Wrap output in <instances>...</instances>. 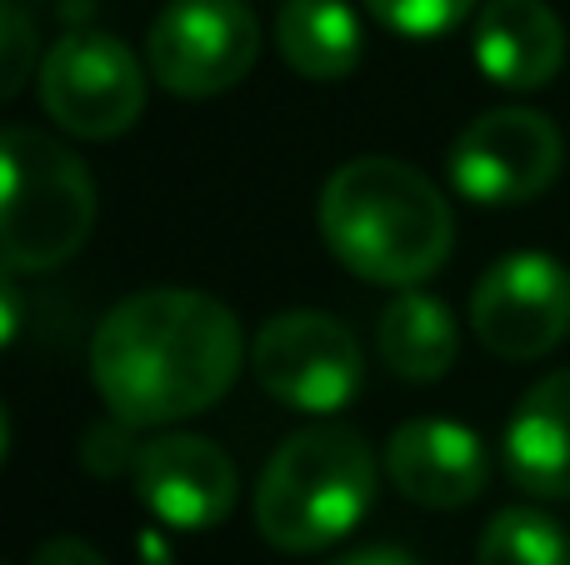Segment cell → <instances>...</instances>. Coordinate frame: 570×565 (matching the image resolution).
<instances>
[{
    "mask_svg": "<svg viewBox=\"0 0 570 565\" xmlns=\"http://www.w3.org/2000/svg\"><path fill=\"white\" fill-rule=\"evenodd\" d=\"M20 320H26V296L16 286V270L0 266V350L20 336Z\"/></svg>",
    "mask_w": 570,
    "mask_h": 565,
    "instance_id": "cell-20",
    "label": "cell"
},
{
    "mask_svg": "<svg viewBox=\"0 0 570 565\" xmlns=\"http://www.w3.org/2000/svg\"><path fill=\"white\" fill-rule=\"evenodd\" d=\"M321 236L371 286H421L455 246V216L431 176L395 156H355L321 190Z\"/></svg>",
    "mask_w": 570,
    "mask_h": 565,
    "instance_id": "cell-2",
    "label": "cell"
},
{
    "mask_svg": "<svg viewBox=\"0 0 570 565\" xmlns=\"http://www.w3.org/2000/svg\"><path fill=\"white\" fill-rule=\"evenodd\" d=\"M335 565H421V561L405 556V551H395V546H365V551H351V556H341Z\"/></svg>",
    "mask_w": 570,
    "mask_h": 565,
    "instance_id": "cell-21",
    "label": "cell"
},
{
    "mask_svg": "<svg viewBox=\"0 0 570 565\" xmlns=\"http://www.w3.org/2000/svg\"><path fill=\"white\" fill-rule=\"evenodd\" d=\"M566 160V140L551 116L501 106L475 116L451 146V180L475 206H525L535 200Z\"/></svg>",
    "mask_w": 570,
    "mask_h": 565,
    "instance_id": "cell-8",
    "label": "cell"
},
{
    "mask_svg": "<svg viewBox=\"0 0 570 565\" xmlns=\"http://www.w3.org/2000/svg\"><path fill=\"white\" fill-rule=\"evenodd\" d=\"M371 16L381 20L385 30L395 36H411V40H435V36H451L465 16H471L475 0H365Z\"/></svg>",
    "mask_w": 570,
    "mask_h": 565,
    "instance_id": "cell-17",
    "label": "cell"
},
{
    "mask_svg": "<svg viewBox=\"0 0 570 565\" xmlns=\"http://www.w3.org/2000/svg\"><path fill=\"white\" fill-rule=\"evenodd\" d=\"M475 565H570V541L546 511L505 506L501 516L481 531Z\"/></svg>",
    "mask_w": 570,
    "mask_h": 565,
    "instance_id": "cell-16",
    "label": "cell"
},
{
    "mask_svg": "<svg viewBox=\"0 0 570 565\" xmlns=\"http://www.w3.org/2000/svg\"><path fill=\"white\" fill-rule=\"evenodd\" d=\"M136 496L160 526L210 531L236 511V460L206 436H156L130 456Z\"/></svg>",
    "mask_w": 570,
    "mask_h": 565,
    "instance_id": "cell-10",
    "label": "cell"
},
{
    "mask_svg": "<svg viewBox=\"0 0 570 565\" xmlns=\"http://www.w3.org/2000/svg\"><path fill=\"white\" fill-rule=\"evenodd\" d=\"M375 350L391 366V376L415 380V386H431L461 356V330L455 316L441 306L435 296L405 286L391 306L381 310V326H375Z\"/></svg>",
    "mask_w": 570,
    "mask_h": 565,
    "instance_id": "cell-14",
    "label": "cell"
},
{
    "mask_svg": "<svg viewBox=\"0 0 570 565\" xmlns=\"http://www.w3.org/2000/svg\"><path fill=\"white\" fill-rule=\"evenodd\" d=\"M240 320L190 286L136 290L96 326L90 380L130 430H156L210 410L240 376Z\"/></svg>",
    "mask_w": 570,
    "mask_h": 565,
    "instance_id": "cell-1",
    "label": "cell"
},
{
    "mask_svg": "<svg viewBox=\"0 0 570 565\" xmlns=\"http://www.w3.org/2000/svg\"><path fill=\"white\" fill-rule=\"evenodd\" d=\"M40 106L66 136L116 140L146 110V66L120 36L70 30L40 60Z\"/></svg>",
    "mask_w": 570,
    "mask_h": 565,
    "instance_id": "cell-6",
    "label": "cell"
},
{
    "mask_svg": "<svg viewBox=\"0 0 570 565\" xmlns=\"http://www.w3.org/2000/svg\"><path fill=\"white\" fill-rule=\"evenodd\" d=\"M276 50L305 80H345L361 66V20L345 0H285L276 10Z\"/></svg>",
    "mask_w": 570,
    "mask_h": 565,
    "instance_id": "cell-15",
    "label": "cell"
},
{
    "mask_svg": "<svg viewBox=\"0 0 570 565\" xmlns=\"http://www.w3.org/2000/svg\"><path fill=\"white\" fill-rule=\"evenodd\" d=\"M505 476L535 500H570V370H551L505 420Z\"/></svg>",
    "mask_w": 570,
    "mask_h": 565,
    "instance_id": "cell-13",
    "label": "cell"
},
{
    "mask_svg": "<svg viewBox=\"0 0 570 565\" xmlns=\"http://www.w3.org/2000/svg\"><path fill=\"white\" fill-rule=\"evenodd\" d=\"M96 230V180L56 136L0 126V266L40 276L76 256Z\"/></svg>",
    "mask_w": 570,
    "mask_h": 565,
    "instance_id": "cell-4",
    "label": "cell"
},
{
    "mask_svg": "<svg viewBox=\"0 0 570 565\" xmlns=\"http://www.w3.org/2000/svg\"><path fill=\"white\" fill-rule=\"evenodd\" d=\"M375 500V450L351 426H311L266 460L256 486V531L285 556L345 541Z\"/></svg>",
    "mask_w": 570,
    "mask_h": 565,
    "instance_id": "cell-3",
    "label": "cell"
},
{
    "mask_svg": "<svg viewBox=\"0 0 570 565\" xmlns=\"http://www.w3.org/2000/svg\"><path fill=\"white\" fill-rule=\"evenodd\" d=\"M6 446H10V420H6V406H0V466H6Z\"/></svg>",
    "mask_w": 570,
    "mask_h": 565,
    "instance_id": "cell-22",
    "label": "cell"
},
{
    "mask_svg": "<svg viewBox=\"0 0 570 565\" xmlns=\"http://www.w3.org/2000/svg\"><path fill=\"white\" fill-rule=\"evenodd\" d=\"M385 470H391V486L405 500L425 511H461L491 480V460L485 446L471 426L461 420H405L395 426L391 446H385Z\"/></svg>",
    "mask_w": 570,
    "mask_h": 565,
    "instance_id": "cell-11",
    "label": "cell"
},
{
    "mask_svg": "<svg viewBox=\"0 0 570 565\" xmlns=\"http://www.w3.org/2000/svg\"><path fill=\"white\" fill-rule=\"evenodd\" d=\"M40 60V30L20 0H0V106L10 96H20V86L30 80Z\"/></svg>",
    "mask_w": 570,
    "mask_h": 565,
    "instance_id": "cell-18",
    "label": "cell"
},
{
    "mask_svg": "<svg viewBox=\"0 0 570 565\" xmlns=\"http://www.w3.org/2000/svg\"><path fill=\"white\" fill-rule=\"evenodd\" d=\"M146 60L156 86L170 96H226L256 70L261 20L246 0H166L150 20Z\"/></svg>",
    "mask_w": 570,
    "mask_h": 565,
    "instance_id": "cell-5",
    "label": "cell"
},
{
    "mask_svg": "<svg viewBox=\"0 0 570 565\" xmlns=\"http://www.w3.org/2000/svg\"><path fill=\"white\" fill-rule=\"evenodd\" d=\"M471 50L501 90H541L566 66V30L546 0H491L475 16Z\"/></svg>",
    "mask_w": 570,
    "mask_h": 565,
    "instance_id": "cell-12",
    "label": "cell"
},
{
    "mask_svg": "<svg viewBox=\"0 0 570 565\" xmlns=\"http://www.w3.org/2000/svg\"><path fill=\"white\" fill-rule=\"evenodd\" d=\"M471 330L501 360H541L570 330V270L541 250L501 256L471 296Z\"/></svg>",
    "mask_w": 570,
    "mask_h": 565,
    "instance_id": "cell-9",
    "label": "cell"
},
{
    "mask_svg": "<svg viewBox=\"0 0 570 565\" xmlns=\"http://www.w3.org/2000/svg\"><path fill=\"white\" fill-rule=\"evenodd\" d=\"M30 565H110L106 556H100L96 546H86V541H76V536H56V541H46V546L30 556Z\"/></svg>",
    "mask_w": 570,
    "mask_h": 565,
    "instance_id": "cell-19",
    "label": "cell"
},
{
    "mask_svg": "<svg viewBox=\"0 0 570 565\" xmlns=\"http://www.w3.org/2000/svg\"><path fill=\"white\" fill-rule=\"evenodd\" d=\"M250 370L285 410L335 416L361 390V346L351 326L325 310H285L250 340Z\"/></svg>",
    "mask_w": 570,
    "mask_h": 565,
    "instance_id": "cell-7",
    "label": "cell"
}]
</instances>
